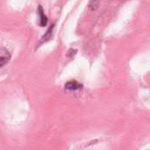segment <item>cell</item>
Masks as SVG:
<instances>
[{
  "instance_id": "6da1fadb",
  "label": "cell",
  "mask_w": 150,
  "mask_h": 150,
  "mask_svg": "<svg viewBox=\"0 0 150 150\" xmlns=\"http://www.w3.org/2000/svg\"><path fill=\"white\" fill-rule=\"evenodd\" d=\"M11 54L7 48L0 46V68L4 66L10 60Z\"/></svg>"
},
{
  "instance_id": "7a4b0ae2",
  "label": "cell",
  "mask_w": 150,
  "mask_h": 150,
  "mask_svg": "<svg viewBox=\"0 0 150 150\" xmlns=\"http://www.w3.org/2000/svg\"><path fill=\"white\" fill-rule=\"evenodd\" d=\"M82 88H83V85L80 84L79 83H77L76 81H70L65 84V91H69V92H72V91L75 92V91H81Z\"/></svg>"
},
{
  "instance_id": "3957f363",
  "label": "cell",
  "mask_w": 150,
  "mask_h": 150,
  "mask_svg": "<svg viewBox=\"0 0 150 150\" xmlns=\"http://www.w3.org/2000/svg\"><path fill=\"white\" fill-rule=\"evenodd\" d=\"M38 14L40 16V21H39L40 25V26H45L47 24V18L45 15V13L43 12V9H42V7L40 5L38 8Z\"/></svg>"
},
{
  "instance_id": "277c9868",
  "label": "cell",
  "mask_w": 150,
  "mask_h": 150,
  "mask_svg": "<svg viewBox=\"0 0 150 150\" xmlns=\"http://www.w3.org/2000/svg\"><path fill=\"white\" fill-rule=\"evenodd\" d=\"M99 6V1L98 0H91L89 4V8L92 11H95L98 8Z\"/></svg>"
}]
</instances>
